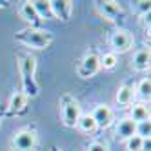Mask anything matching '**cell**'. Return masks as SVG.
Returning a JSON list of instances; mask_svg holds the SVG:
<instances>
[{"label":"cell","mask_w":151,"mask_h":151,"mask_svg":"<svg viewBox=\"0 0 151 151\" xmlns=\"http://www.w3.org/2000/svg\"><path fill=\"white\" fill-rule=\"evenodd\" d=\"M135 96H138L140 102H149V96H151V80H149V77H144L138 82H135Z\"/></svg>","instance_id":"e0dca14e"},{"label":"cell","mask_w":151,"mask_h":151,"mask_svg":"<svg viewBox=\"0 0 151 151\" xmlns=\"http://www.w3.org/2000/svg\"><path fill=\"white\" fill-rule=\"evenodd\" d=\"M135 44V37L131 31H127L124 27H118L115 29L111 37H109V46H111V53H115V55H122V53H127L131 51Z\"/></svg>","instance_id":"8992f818"},{"label":"cell","mask_w":151,"mask_h":151,"mask_svg":"<svg viewBox=\"0 0 151 151\" xmlns=\"http://www.w3.org/2000/svg\"><path fill=\"white\" fill-rule=\"evenodd\" d=\"M135 80H127L124 82L120 88L116 89V95H115V102L118 107H127L135 102Z\"/></svg>","instance_id":"30bf717a"},{"label":"cell","mask_w":151,"mask_h":151,"mask_svg":"<svg viewBox=\"0 0 151 151\" xmlns=\"http://www.w3.org/2000/svg\"><path fill=\"white\" fill-rule=\"evenodd\" d=\"M124 146H126V151H140V147H142V138H138L135 135L131 138H127L124 142Z\"/></svg>","instance_id":"603a6c76"},{"label":"cell","mask_w":151,"mask_h":151,"mask_svg":"<svg viewBox=\"0 0 151 151\" xmlns=\"http://www.w3.org/2000/svg\"><path fill=\"white\" fill-rule=\"evenodd\" d=\"M37 146H38V133L35 126L20 127L11 137L13 151H37Z\"/></svg>","instance_id":"277c9868"},{"label":"cell","mask_w":151,"mask_h":151,"mask_svg":"<svg viewBox=\"0 0 151 151\" xmlns=\"http://www.w3.org/2000/svg\"><path fill=\"white\" fill-rule=\"evenodd\" d=\"M49 151H62V149H60L58 146H55V144H51V146H49Z\"/></svg>","instance_id":"d4e9b609"},{"label":"cell","mask_w":151,"mask_h":151,"mask_svg":"<svg viewBox=\"0 0 151 151\" xmlns=\"http://www.w3.org/2000/svg\"><path fill=\"white\" fill-rule=\"evenodd\" d=\"M7 7V2H4V0H0V9H6Z\"/></svg>","instance_id":"4316f807"},{"label":"cell","mask_w":151,"mask_h":151,"mask_svg":"<svg viewBox=\"0 0 151 151\" xmlns=\"http://www.w3.org/2000/svg\"><path fill=\"white\" fill-rule=\"evenodd\" d=\"M135 129H137V124L129 116L118 118V120L115 122V138L118 140V142H126L127 138L135 137Z\"/></svg>","instance_id":"7c38bea8"},{"label":"cell","mask_w":151,"mask_h":151,"mask_svg":"<svg viewBox=\"0 0 151 151\" xmlns=\"http://www.w3.org/2000/svg\"><path fill=\"white\" fill-rule=\"evenodd\" d=\"M140 151H151V138L142 140V147H140Z\"/></svg>","instance_id":"cb8c5ba5"},{"label":"cell","mask_w":151,"mask_h":151,"mask_svg":"<svg viewBox=\"0 0 151 151\" xmlns=\"http://www.w3.org/2000/svg\"><path fill=\"white\" fill-rule=\"evenodd\" d=\"M2 118H6V109H2V107H0V120H2Z\"/></svg>","instance_id":"484cf974"},{"label":"cell","mask_w":151,"mask_h":151,"mask_svg":"<svg viewBox=\"0 0 151 151\" xmlns=\"http://www.w3.org/2000/svg\"><path fill=\"white\" fill-rule=\"evenodd\" d=\"M88 151H109V144L104 138H95L88 144Z\"/></svg>","instance_id":"7402d4cb"},{"label":"cell","mask_w":151,"mask_h":151,"mask_svg":"<svg viewBox=\"0 0 151 151\" xmlns=\"http://www.w3.org/2000/svg\"><path fill=\"white\" fill-rule=\"evenodd\" d=\"M89 115L93 116V120L99 129H106V127L115 124V113L107 104H96Z\"/></svg>","instance_id":"ba28073f"},{"label":"cell","mask_w":151,"mask_h":151,"mask_svg":"<svg viewBox=\"0 0 151 151\" xmlns=\"http://www.w3.org/2000/svg\"><path fill=\"white\" fill-rule=\"evenodd\" d=\"M118 64V57L115 55V53H104V55H100V69H106V71H111L116 68Z\"/></svg>","instance_id":"d6986e66"},{"label":"cell","mask_w":151,"mask_h":151,"mask_svg":"<svg viewBox=\"0 0 151 151\" xmlns=\"http://www.w3.org/2000/svg\"><path fill=\"white\" fill-rule=\"evenodd\" d=\"M135 135H137L138 138H142V140L151 138V122H149V120L138 122V124H137V129H135Z\"/></svg>","instance_id":"ffe728a7"},{"label":"cell","mask_w":151,"mask_h":151,"mask_svg":"<svg viewBox=\"0 0 151 151\" xmlns=\"http://www.w3.org/2000/svg\"><path fill=\"white\" fill-rule=\"evenodd\" d=\"M149 62H151V53L149 47H140L133 53V58H131V68L138 73H144L149 71Z\"/></svg>","instance_id":"5bb4252c"},{"label":"cell","mask_w":151,"mask_h":151,"mask_svg":"<svg viewBox=\"0 0 151 151\" xmlns=\"http://www.w3.org/2000/svg\"><path fill=\"white\" fill-rule=\"evenodd\" d=\"M49 6H51L53 18H58L62 22H69L75 2H71V0H49Z\"/></svg>","instance_id":"8fae6325"},{"label":"cell","mask_w":151,"mask_h":151,"mask_svg":"<svg viewBox=\"0 0 151 151\" xmlns=\"http://www.w3.org/2000/svg\"><path fill=\"white\" fill-rule=\"evenodd\" d=\"M60 106V120L66 127H75L78 122V118L82 115V107L78 104V100L75 99L71 93H64L58 100Z\"/></svg>","instance_id":"3957f363"},{"label":"cell","mask_w":151,"mask_h":151,"mask_svg":"<svg viewBox=\"0 0 151 151\" xmlns=\"http://www.w3.org/2000/svg\"><path fill=\"white\" fill-rule=\"evenodd\" d=\"M18 15H20V18H22L26 24H29V27L38 29V27L42 26V20H40V17L37 15L33 4H31L29 0H26V2L20 4V7H18Z\"/></svg>","instance_id":"4fadbf2b"},{"label":"cell","mask_w":151,"mask_h":151,"mask_svg":"<svg viewBox=\"0 0 151 151\" xmlns=\"http://www.w3.org/2000/svg\"><path fill=\"white\" fill-rule=\"evenodd\" d=\"M135 13L138 15V17H147L149 15V11H151V2L149 0H140V2H135Z\"/></svg>","instance_id":"44dd1931"},{"label":"cell","mask_w":151,"mask_h":151,"mask_svg":"<svg viewBox=\"0 0 151 151\" xmlns=\"http://www.w3.org/2000/svg\"><path fill=\"white\" fill-rule=\"evenodd\" d=\"M35 7L37 15L40 17V20L44 22V20H49L53 18V13H51V6H49V0H35V2H31Z\"/></svg>","instance_id":"ac0fdd59"},{"label":"cell","mask_w":151,"mask_h":151,"mask_svg":"<svg viewBox=\"0 0 151 151\" xmlns=\"http://www.w3.org/2000/svg\"><path fill=\"white\" fill-rule=\"evenodd\" d=\"M75 129H78L82 135H93L95 131H99V127H96L93 116L89 113H82L80 115V118H78L77 126H75Z\"/></svg>","instance_id":"2e32d148"},{"label":"cell","mask_w":151,"mask_h":151,"mask_svg":"<svg viewBox=\"0 0 151 151\" xmlns=\"http://www.w3.org/2000/svg\"><path fill=\"white\" fill-rule=\"evenodd\" d=\"M15 40L18 44H22L26 47H31V49H46L53 44L55 40V35L47 29H35V27H27V29H22L15 33Z\"/></svg>","instance_id":"7a4b0ae2"},{"label":"cell","mask_w":151,"mask_h":151,"mask_svg":"<svg viewBox=\"0 0 151 151\" xmlns=\"http://www.w3.org/2000/svg\"><path fill=\"white\" fill-rule=\"evenodd\" d=\"M100 71V55L96 49L86 51L82 60L77 64V75L80 78H91Z\"/></svg>","instance_id":"5b68a950"},{"label":"cell","mask_w":151,"mask_h":151,"mask_svg":"<svg viewBox=\"0 0 151 151\" xmlns=\"http://www.w3.org/2000/svg\"><path fill=\"white\" fill-rule=\"evenodd\" d=\"M27 100L29 99H27L22 91H15L11 96H9L7 106L4 107V109H6V118L18 116V115L26 113V109H27Z\"/></svg>","instance_id":"9c48e42d"},{"label":"cell","mask_w":151,"mask_h":151,"mask_svg":"<svg viewBox=\"0 0 151 151\" xmlns=\"http://www.w3.org/2000/svg\"><path fill=\"white\" fill-rule=\"evenodd\" d=\"M95 7L106 20H109V22H113V24H120L122 18H124L122 7L116 2H113V0H96Z\"/></svg>","instance_id":"52a82bcc"},{"label":"cell","mask_w":151,"mask_h":151,"mask_svg":"<svg viewBox=\"0 0 151 151\" xmlns=\"http://www.w3.org/2000/svg\"><path fill=\"white\" fill-rule=\"evenodd\" d=\"M18 71H20V84H22V91L27 99H37L40 88L35 78L37 75V58L31 53H20L18 55Z\"/></svg>","instance_id":"6da1fadb"},{"label":"cell","mask_w":151,"mask_h":151,"mask_svg":"<svg viewBox=\"0 0 151 151\" xmlns=\"http://www.w3.org/2000/svg\"><path fill=\"white\" fill-rule=\"evenodd\" d=\"M129 118L135 124L149 120V106L146 102H133V106L129 107Z\"/></svg>","instance_id":"9a60e30c"}]
</instances>
